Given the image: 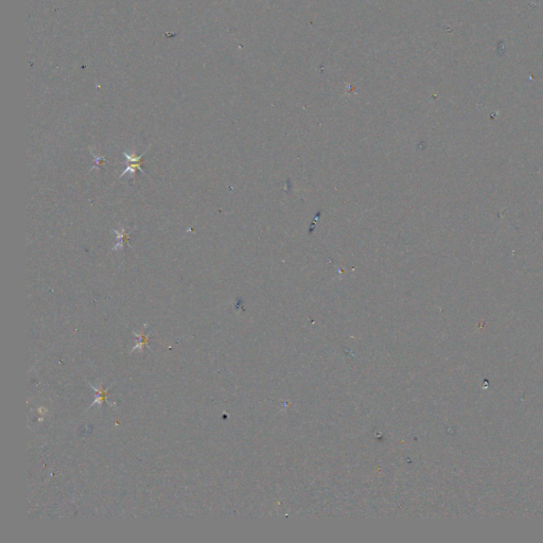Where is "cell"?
<instances>
[{
    "label": "cell",
    "mask_w": 543,
    "mask_h": 543,
    "mask_svg": "<svg viewBox=\"0 0 543 543\" xmlns=\"http://www.w3.org/2000/svg\"><path fill=\"white\" fill-rule=\"evenodd\" d=\"M104 159H105L104 157H94V162H96V163H94V166H96L94 168H98V167L102 165Z\"/></svg>",
    "instance_id": "3"
},
{
    "label": "cell",
    "mask_w": 543,
    "mask_h": 543,
    "mask_svg": "<svg viewBox=\"0 0 543 543\" xmlns=\"http://www.w3.org/2000/svg\"><path fill=\"white\" fill-rule=\"evenodd\" d=\"M112 231L116 233L117 240H118L117 244H116L115 246H113V248L112 249V250H113V251H115V250H118V249H123V246H124V243H125L126 241H129L130 233H126V232H125L124 227H120L119 229H113V228Z\"/></svg>",
    "instance_id": "2"
},
{
    "label": "cell",
    "mask_w": 543,
    "mask_h": 543,
    "mask_svg": "<svg viewBox=\"0 0 543 543\" xmlns=\"http://www.w3.org/2000/svg\"><path fill=\"white\" fill-rule=\"evenodd\" d=\"M148 150L144 151V152L140 156H136V154L134 152H133L132 154L123 152V156L125 157V160H126L125 163L128 166H126V169L122 172V174L119 176V179H121L122 176L126 175V173H131V175H134V173L136 172V170H139L141 173L146 174L144 170L141 168V160H142V157L144 156V154H146Z\"/></svg>",
    "instance_id": "1"
}]
</instances>
